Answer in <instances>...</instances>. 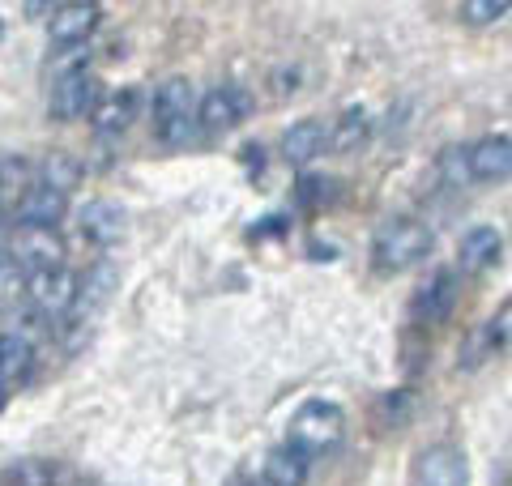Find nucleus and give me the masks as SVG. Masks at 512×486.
Masks as SVG:
<instances>
[{
    "instance_id": "nucleus-24",
    "label": "nucleus",
    "mask_w": 512,
    "mask_h": 486,
    "mask_svg": "<svg viewBox=\"0 0 512 486\" xmlns=\"http://www.w3.org/2000/svg\"><path fill=\"white\" fill-rule=\"evenodd\" d=\"M22 286H26V273L13 261V252L0 243V290H22Z\"/></svg>"
},
{
    "instance_id": "nucleus-4",
    "label": "nucleus",
    "mask_w": 512,
    "mask_h": 486,
    "mask_svg": "<svg viewBox=\"0 0 512 486\" xmlns=\"http://www.w3.org/2000/svg\"><path fill=\"white\" fill-rule=\"evenodd\" d=\"M99 107V77L86 69V60L60 64L52 77V90H47V116L52 120H86Z\"/></svg>"
},
{
    "instance_id": "nucleus-18",
    "label": "nucleus",
    "mask_w": 512,
    "mask_h": 486,
    "mask_svg": "<svg viewBox=\"0 0 512 486\" xmlns=\"http://www.w3.org/2000/svg\"><path fill=\"white\" fill-rule=\"evenodd\" d=\"M137 116V94L133 90H120V94H107V99H99V107H94V133L99 137H124L128 124H133Z\"/></svg>"
},
{
    "instance_id": "nucleus-8",
    "label": "nucleus",
    "mask_w": 512,
    "mask_h": 486,
    "mask_svg": "<svg viewBox=\"0 0 512 486\" xmlns=\"http://www.w3.org/2000/svg\"><path fill=\"white\" fill-rule=\"evenodd\" d=\"M414 486H470V461L457 444H431L414 457Z\"/></svg>"
},
{
    "instance_id": "nucleus-21",
    "label": "nucleus",
    "mask_w": 512,
    "mask_h": 486,
    "mask_svg": "<svg viewBox=\"0 0 512 486\" xmlns=\"http://www.w3.org/2000/svg\"><path fill=\"white\" fill-rule=\"evenodd\" d=\"M504 13H512V0H466V5L457 9V18L466 26H491V22H500Z\"/></svg>"
},
{
    "instance_id": "nucleus-27",
    "label": "nucleus",
    "mask_w": 512,
    "mask_h": 486,
    "mask_svg": "<svg viewBox=\"0 0 512 486\" xmlns=\"http://www.w3.org/2000/svg\"><path fill=\"white\" fill-rule=\"evenodd\" d=\"M0 35H5V26H0Z\"/></svg>"
},
{
    "instance_id": "nucleus-28",
    "label": "nucleus",
    "mask_w": 512,
    "mask_h": 486,
    "mask_svg": "<svg viewBox=\"0 0 512 486\" xmlns=\"http://www.w3.org/2000/svg\"><path fill=\"white\" fill-rule=\"evenodd\" d=\"M0 184H5V180H0Z\"/></svg>"
},
{
    "instance_id": "nucleus-6",
    "label": "nucleus",
    "mask_w": 512,
    "mask_h": 486,
    "mask_svg": "<svg viewBox=\"0 0 512 486\" xmlns=\"http://www.w3.org/2000/svg\"><path fill=\"white\" fill-rule=\"evenodd\" d=\"M5 248L13 252V261L26 273H43V269H60L64 265V239L60 231H43V226H18L9 235Z\"/></svg>"
},
{
    "instance_id": "nucleus-15",
    "label": "nucleus",
    "mask_w": 512,
    "mask_h": 486,
    "mask_svg": "<svg viewBox=\"0 0 512 486\" xmlns=\"http://www.w3.org/2000/svg\"><path fill=\"white\" fill-rule=\"evenodd\" d=\"M504 252V235L495 226H474V231L461 235L457 248V273H487Z\"/></svg>"
},
{
    "instance_id": "nucleus-5",
    "label": "nucleus",
    "mask_w": 512,
    "mask_h": 486,
    "mask_svg": "<svg viewBox=\"0 0 512 486\" xmlns=\"http://www.w3.org/2000/svg\"><path fill=\"white\" fill-rule=\"evenodd\" d=\"M77 290H82V278L60 265V269L30 273L22 295L39 320H64V316H73V307H77Z\"/></svg>"
},
{
    "instance_id": "nucleus-11",
    "label": "nucleus",
    "mask_w": 512,
    "mask_h": 486,
    "mask_svg": "<svg viewBox=\"0 0 512 486\" xmlns=\"http://www.w3.org/2000/svg\"><path fill=\"white\" fill-rule=\"evenodd\" d=\"M248 116V99L239 86H214L201 94V107H197V124L205 137H222L231 133V128H239Z\"/></svg>"
},
{
    "instance_id": "nucleus-3",
    "label": "nucleus",
    "mask_w": 512,
    "mask_h": 486,
    "mask_svg": "<svg viewBox=\"0 0 512 486\" xmlns=\"http://www.w3.org/2000/svg\"><path fill=\"white\" fill-rule=\"evenodd\" d=\"M346 440V410L338 401H303L299 410L291 414V431H286V444L303 448L308 457H329V452H338Z\"/></svg>"
},
{
    "instance_id": "nucleus-23",
    "label": "nucleus",
    "mask_w": 512,
    "mask_h": 486,
    "mask_svg": "<svg viewBox=\"0 0 512 486\" xmlns=\"http://www.w3.org/2000/svg\"><path fill=\"white\" fill-rule=\"evenodd\" d=\"M487 346L491 350H512V299L495 307V316L487 324Z\"/></svg>"
},
{
    "instance_id": "nucleus-2",
    "label": "nucleus",
    "mask_w": 512,
    "mask_h": 486,
    "mask_svg": "<svg viewBox=\"0 0 512 486\" xmlns=\"http://www.w3.org/2000/svg\"><path fill=\"white\" fill-rule=\"evenodd\" d=\"M431 243H436V235H431L427 222H419V218H389V222H380L376 235H372V265L380 273H406L419 261H427Z\"/></svg>"
},
{
    "instance_id": "nucleus-7",
    "label": "nucleus",
    "mask_w": 512,
    "mask_h": 486,
    "mask_svg": "<svg viewBox=\"0 0 512 486\" xmlns=\"http://www.w3.org/2000/svg\"><path fill=\"white\" fill-rule=\"evenodd\" d=\"M103 22V5L94 0H69V5L52 9V22H47V39L56 43V52H73L82 47Z\"/></svg>"
},
{
    "instance_id": "nucleus-22",
    "label": "nucleus",
    "mask_w": 512,
    "mask_h": 486,
    "mask_svg": "<svg viewBox=\"0 0 512 486\" xmlns=\"http://www.w3.org/2000/svg\"><path fill=\"white\" fill-rule=\"evenodd\" d=\"M440 180L444 184H470V145H448V150L440 154Z\"/></svg>"
},
{
    "instance_id": "nucleus-16",
    "label": "nucleus",
    "mask_w": 512,
    "mask_h": 486,
    "mask_svg": "<svg viewBox=\"0 0 512 486\" xmlns=\"http://www.w3.org/2000/svg\"><path fill=\"white\" fill-rule=\"evenodd\" d=\"M325 145H329L325 120H295L282 133V158L291 162V167H308V162H316L325 154Z\"/></svg>"
},
{
    "instance_id": "nucleus-20",
    "label": "nucleus",
    "mask_w": 512,
    "mask_h": 486,
    "mask_svg": "<svg viewBox=\"0 0 512 486\" xmlns=\"http://www.w3.org/2000/svg\"><path fill=\"white\" fill-rule=\"evenodd\" d=\"M43 184H52V188H60V192H73L77 188V180H82V167L69 158V154H47L43 158V175H39Z\"/></svg>"
},
{
    "instance_id": "nucleus-26",
    "label": "nucleus",
    "mask_w": 512,
    "mask_h": 486,
    "mask_svg": "<svg viewBox=\"0 0 512 486\" xmlns=\"http://www.w3.org/2000/svg\"><path fill=\"white\" fill-rule=\"evenodd\" d=\"M252 486H265V482H252Z\"/></svg>"
},
{
    "instance_id": "nucleus-19",
    "label": "nucleus",
    "mask_w": 512,
    "mask_h": 486,
    "mask_svg": "<svg viewBox=\"0 0 512 486\" xmlns=\"http://www.w3.org/2000/svg\"><path fill=\"white\" fill-rule=\"evenodd\" d=\"M367 141H372V116L363 107H346L338 124L329 128V150H338V154H355Z\"/></svg>"
},
{
    "instance_id": "nucleus-17",
    "label": "nucleus",
    "mask_w": 512,
    "mask_h": 486,
    "mask_svg": "<svg viewBox=\"0 0 512 486\" xmlns=\"http://www.w3.org/2000/svg\"><path fill=\"white\" fill-rule=\"evenodd\" d=\"M308 474H312V457H308V452L295 448V444H278L265 457L261 482L265 486H303V482H308Z\"/></svg>"
},
{
    "instance_id": "nucleus-13",
    "label": "nucleus",
    "mask_w": 512,
    "mask_h": 486,
    "mask_svg": "<svg viewBox=\"0 0 512 486\" xmlns=\"http://www.w3.org/2000/svg\"><path fill=\"white\" fill-rule=\"evenodd\" d=\"M77 222H82V235L94 239L99 248H111V243H120L124 231H128V214L124 205L107 201V197H94L82 205V214H77Z\"/></svg>"
},
{
    "instance_id": "nucleus-9",
    "label": "nucleus",
    "mask_w": 512,
    "mask_h": 486,
    "mask_svg": "<svg viewBox=\"0 0 512 486\" xmlns=\"http://www.w3.org/2000/svg\"><path fill=\"white\" fill-rule=\"evenodd\" d=\"M30 376H35V342L18 329L0 333V410L30 384Z\"/></svg>"
},
{
    "instance_id": "nucleus-12",
    "label": "nucleus",
    "mask_w": 512,
    "mask_h": 486,
    "mask_svg": "<svg viewBox=\"0 0 512 486\" xmlns=\"http://www.w3.org/2000/svg\"><path fill=\"white\" fill-rule=\"evenodd\" d=\"M18 214H22L18 226H43V231H56V226L69 218V192H60V188H52V184L35 180V184L26 188Z\"/></svg>"
},
{
    "instance_id": "nucleus-10",
    "label": "nucleus",
    "mask_w": 512,
    "mask_h": 486,
    "mask_svg": "<svg viewBox=\"0 0 512 486\" xmlns=\"http://www.w3.org/2000/svg\"><path fill=\"white\" fill-rule=\"evenodd\" d=\"M461 299V273L457 269H436L427 278V286H419V295L410 299V316L419 324H444L453 316V307Z\"/></svg>"
},
{
    "instance_id": "nucleus-25",
    "label": "nucleus",
    "mask_w": 512,
    "mask_h": 486,
    "mask_svg": "<svg viewBox=\"0 0 512 486\" xmlns=\"http://www.w3.org/2000/svg\"><path fill=\"white\" fill-rule=\"evenodd\" d=\"M35 486H56V482H35Z\"/></svg>"
},
{
    "instance_id": "nucleus-14",
    "label": "nucleus",
    "mask_w": 512,
    "mask_h": 486,
    "mask_svg": "<svg viewBox=\"0 0 512 486\" xmlns=\"http://www.w3.org/2000/svg\"><path fill=\"white\" fill-rule=\"evenodd\" d=\"M470 175L483 184H504L512 180V137L491 133L470 145Z\"/></svg>"
},
{
    "instance_id": "nucleus-1",
    "label": "nucleus",
    "mask_w": 512,
    "mask_h": 486,
    "mask_svg": "<svg viewBox=\"0 0 512 486\" xmlns=\"http://www.w3.org/2000/svg\"><path fill=\"white\" fill-rule=\"evenodd\" d=\"M197 90H192L188 77H167L163 86L154 90V133L171 150H188L197 141L201 124H197Z\"/></svg>"
}]
</instances>
